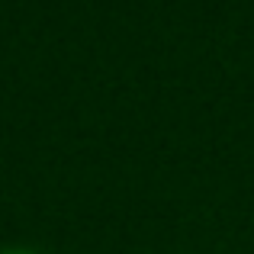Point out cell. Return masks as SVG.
<instances>
[{
    "mask_svg": "<svg viewBox=\"0 0 254 254\" xmlns=\"http://www.w3.org/2000/svg\"><path fill=\"white\" fill-rule=\"evenodd\" d=\"M0 254H36V251H26V248H0Z\"/></svg>",
    "mask_w": 254,
    "mask_h": 254,
    "instance_id": "1",
    "label": "cell"
}]
</instances>
